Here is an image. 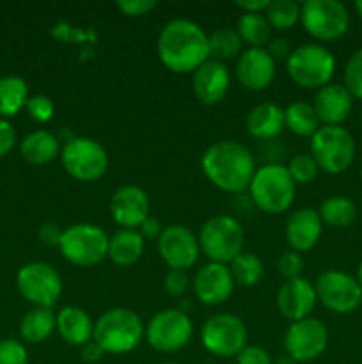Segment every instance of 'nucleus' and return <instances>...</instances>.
Listing matches in <instances>:
<instances>
[{"mask_svg": "<svg viewBox=\"0 0 362 364\" xmlns=\"http://www.w3.org/2000/svg\"><path fill=\"white\" fill-rule=\"evenodd\" d=\"M156 53L160 63L172 73H194L209 59L208 34L195 21L174 18L160 31Z\"/></svg>", "mask_w": 362, "mask_h": 364, "instance_id": "f257e3e1", "label": "nucleus"}, {"mask_svg": "<svg viewBox=\"0 0 362 364\" xmlns=\"http://www.w3.org/2000/svg\"><path fill=\"white\" fill-rule=\"evenodd\" d=\"M201 169L216 188L229 194L248 191L256 173V160L243 144L216 141L202 153Z\"/></svg>", "mask_w": 362, "mask_h": 364, "instance_id": "f03ea898", "label": "nucleus"}, {"mask_svg": "<svg viewBox=\"0 0 362 364\" xmlns=\"http://www.w3.org/2000/svg\"><path fill=\"white\" fill-rule=\"evenodd\" d=\"M144 331L146 327L137 313L126 308H112L96 320L92 340L105 354L123 355L141 345Z\"/></svg>", "mask_w": 362, "mask_h": 364, "instance_id": "7ed1b4c3", "label": "nucleus"}, {"mask_svg": "<svg viewBox=\"0 0 362 364\" xmlns=\"http://www.w3.org/2000/svg\"><path fill=\"white\" fill-rule=\"evenodd\" d=\"M252 203L261 212L279 215L287 212L295 201L297 185L291 180L286 166L283 164H265L258 167L248 185Z\"/></svg>", "mask_w": 362, "mask_h": 364, "instance_id": "20e7f679", "label": "nucleus"}, {"mask_svg": "<svg viewBox=\"0 0 362 364\" xmlns=\"http://www.w3.org/2000/svg\"><path fill=\"white\" fill-rule=\"evenodd\" d=\"M291 80L302 89H322L330 84L336 71V57L318 43H305L293 48L286 60Z\"/></svg>", "mask_w": 362, "mask_h": 364, "instance_id": "39448f33", "label": "nucleus"}, {"mask_svg": "<svg viewBox=\"0 0 362 364\" xmlns=\"http://www.w3.org/2000/svg\"><path fill=\"white\" fill-rule=\"evenodd\" d=\"M197 240L201 252L209 262L227 265L243 252L245 233L234 217L219 213L202 224Z\"/></svg>", "mask_w": 362, "mask_h": 364, "instance_id": "423d86ee", "label": "nucleus"}, {"mask_svg": "<svg viewBox=\"0 0 362 364\" xmlns=\"http://www.w3.org/2000/svg\"><path fill=\"white\" fill-rule=\"evenodd\" d=\"M110 237L102 226L89 223L66 228L60 238L59 251L77 267H94L106 258Z\"/></svg>", "mask_w": 362, "mask_h": 364, "instance_id": "0eeeda50", "label": "nucleus"}, {"mask_svg": "<svg viewBox=\"0 0 362 364\" xmlns=\"http://www.w3.org/2000/svg\"><path fill=\"white\" fill-rule=\"evenodd\" d=\"M60 162L71 178L91 183L105 176L110 159L102 142L77 135L60 148Z\"/></svg>", "mask_w": 362, "mask_h": 364, "instance_id": "6e6552de", "label": "nucleus"}, {"mask_svg": "<svg viewBox=\"0 0 362 364\" xmlns=\"http://www.w3.org/2000/svg\"><path fill=\"white\" fill-rule=\"evenodd\" d=\"M311 156L323 173H344L355 159L353 135L343 127H319L311 137Z\"/></svg>", "mask_w": 362, "mask_h": 364, "instance_id": "1a4fd4ad", "label": "nucleus"}, {"mask_svg": "<svg viewBox=\"0 0 362 364\" xmlns=\"http://www.w3.org/2000/svg\"><path fill=\"white\" fill-rule=\"evenodd\" d=\"M305 32L318 41H337L350 28V13L337 0H305L300 6Z\"/></svg>", "mask_w": 362, "mask_h": 364, "instance_id": "9d476101", "label": "nucleus"}, {"mask_svg": "<svg viewBox=\"0 0 362 364\" xmlns=\"http://www.w3.org/2000/svg\"><path fill=\"white\" fill-rule=\"evenodd\" d=\"M201 343L215 358H236L247 347V327L231 313H216L201 327Z\"/></svg>", "mask_w": 362, "mask_h": 364, "instance_id": "9b49d317", "label": "nucleus"}, {"mask_svg": "<svg viewBox=\"0 0 362 364\" xmlns=\"http://www.w3.org/2000/svg\"><path fill=\"white\" fill-rule=\"evenodd\" d=\"M194 336L190 316L177 308L162 309L148 322L144 338L149 347L158 352H177L187 347Z\"/></svg>", "mask_w": 362, "mask_h": 364, "instance_id": "f8f14e48", "label": "nucleus"}, {"mask_svg": "<svg viewBox=\"0 0 362 364\" xmlns=\"http://www.w3.org/2000/svg\"><path fill=\"white\" fill-rule=\"evenodd\" d=\"M16 287L21 297L35 308L52 309L62 295V279L52 265L31 262L18 270Z\"/></svg>", "mask_w": 362, "mask_h": 364, "instance_id": "ddd939ff", "label": "nucleus"}, {"mask_svg": "<svg viewBox=\"0 0 362 364\" xmlns=\"http://www.w3.org/2000/svg\"><path fill=\"white\" fill-rule=\"evenodd\" d=\"M316 297L329 311L337 315L353 313L362 304V287L357 277L341 270H327L314 283Z\"/></svg>", "mask_w": 362, "mask_h": 364, "instance_id": "4468645a", "label": "nucleus"}, {"mask_svg": "<svg viewBox=\"0 0 362 364\" xmlns=\"http://www.w3.org/2000/svg\"><path fill=\"white\" fill-rule=\"evenodd\" d=\"M329 345V331L318 318L298 320L291 322L284 334V348L287 358L295 363H309L318 359Z\"/></svg>", "mask_w": 362, "mask_h": 364, "instance_id": "2eb2a0df", "label": "nucleus"}, {"mask_svg": "<svg viewBox=\"0 0 362 364\" xmlns=\"http://www.w3.org/2000/svg\"><path fill=\"white\" fill-rule=\"evenodd\" d=\"M158 252L170 270H188L199 259V240L183 224H169L158 238Z\"/></svg>", "mask_w": 362, "mask_h": 364, "instance_id": "dca6fc26", "label": "nucleus"}, {"mask_svg": "<svg viewBox=\"0 0 362 364\" xmlns=\"http://www.w3.org/2000/svg\"><path fill=\"white\" fill-rule=\"evenodd\" d=\"M110 215L121 230H138L151 213L149 196L137 185H123L110 199Z\"/></svg>", "mask_w": 362, "mask_h": 364, "instance_id": "f3484780", "label": "nucleus"}, {"mask_svg": "<svg viewBox=\"0 0 362 364\" xmlns=\"http://www.w3.org/2000/svg\"><path fill=\"white\" fill-rule=\"evenodd\" d=\"M192 288L199 302L206 306H220L233 295L234 279L229 267L209 262L195 272Z\"/></svg>", "mask_w": 362, "mask_h": 364, "instance_id": "a211bd4d", "label": "nucleus"}, {"mask_svg": "<svg viewBox=\"0 0 362 364\" xmlns=\"http://www.w3.org/2000/svg\"><path fill=\"white\" fill-rule=\"evenodd\" d=\"M277 63L266 48H247L236 60V78L247 91L259 92L272 85Z\"/></svg>", "mask_w": 362, "mask_h": 364, "instance_id": "6ab92c4d", "label": "nucleus"}, {"mask_svg": "<svg viewBox=\"0 0 362 364\" xmlns=\"http://www.w3.org/2000/svg\"><path fill=\"white\" fill-rule=\"evenodd\" d=\"M275 302L280 315L291 322L309 318L316 302H318L314 284L305 277L284 281L277 290Z\"/></svg>", "mask_w": 362, "mask_h": 364, "instance_id": "aec40b11", "label": "nucleus"}, {"mask_svg": "<svg viewBox=\"0 0 362 364\" xmlns=\"http://www.w3.org/2000/svg\"><path fill=\"white\" fill-rule=\"evenodd\" d=\"M231 85L229 70L224 63L208 59L194 71L192 89L195 98L204 105H219L226 98Z\"/></svg>", "mask_w": 362, "mask_h": 364, "instance_id": "412c9836", "label": "nucleus"}, {"mask_svg": "<svg viewBox=\"0 0 362 364\" xmlns=\"http://www.w3.org/2000/svg\"><path fill=\"white\" fill-rule=\"evenodd\" d=\"M312 109L323 127H341V123L350 117L353 109V96L343 84H329L318 89Z\"/></svg>", "mask_w": 362, "mask_h": 364, "instance_id": "4be33fe9", "label": "nucleus"}, {"mask_svg": "<svg viewBox=\"0 0 362 364\" xmlns=\"http://www.w3.org/2000/svg\"><path fill=\"white\" fill-rule=\"evenodd\" d=\"M286 242L295 252H307L319 242L323 233L322 217L312 208H298L286 220Z\"/></svg>", "mask_w": 362, "mask_h": 364, "instance_id": "5701e85b", "label": "nucleus"}, {"mask_svg": "<svg viewBox=\"0 0 362 364\" xmlns=\"http://www.w3.org/2000/svg\"><path fill=\"white\" fill-rule=\"evenodd\" d=\"M55 331L66 343L73 347H84L92 341L94 323L85 309L78 306H66L55 315Z\"/></svg>", "mask_w": 362, "mask_h": 364, "instance_id": "b1692460", "label": "nucleus"}, {"mask_svg": "<svg viewBox=\"0 0 362 364\" xmlns=\"http://www.w3.org/2000/svg\"><path fill=\"white\" fill-rule=\"evenodd\" d=\"M248 134L259 141L275 139L284 130V109L273 102H263L248 112L245 119Z\"/></svg>", "mask_w": 362, "mask_h": 364, "instance_id": "393cba45", "label": "nucleus"}, {"mask_svg": "<svg viewBox=\"0 0 362 364\" xmlns=\"http://www.w3.org/2000/svg\"><path fill=\"white\" fill-rule=\"evenodd\" d=\"M21 156L32 166H45L60 155V144L57 135L46 130H35L20 142Z\"/></svg>", "mask_w": 362, "mask_h": 364, "instance_id": "a878e982", "label": "nucleus"}, {"mask_svg": "<svg viewBox=\"0 0 362 364\" xmlns=\"http://www.w3.org/2000/svg\"><path fill=\"white\" fill-rule=\"evenodd\" d=\"M144 244L137 230H119L110 237L106 258L119 267H131L144 255Z\"/></svg>", "mask_w": 362, "mask_h": 364, "instance_id": "bb28decb", "label": "nucleus"}, {"mask_svg": "<svg viewBox=\"0 0 362 364\" xmlns=\"http://www.w3.org/2000/svg\"><path fill=\"white\" fill-rule=\"evenodd\" d=\"M55 331V315L48 308H34L21 318L20 336L25 343L38 345L48 340Z\"/></svg>", "mask_w": 362, "mask_h": 364, "instance_id": "cd10ccee", "label": "nucleus"}, {"mask_svg": "<svg viewBox=\"0 0 362 364\" xmlns=\"http://www.w3.org/2000/svg\"><path fill=\"white\" fill-rule=\"evenodd\" d=\"M284 127L298 137H312L322 123L311 103L295 102L284 109Z\"/></svg>", "mask_w": 362, "mask_h": 364, "instance_id": "c85d7f7f", "label": "nucleus"}, {"mask_svg": "<svg viewBox=\"0 0 362 364\" xmlns=\"http://www.w3.org/2000/svg\"><path fill=\"white\" fill-rule=\"evenodd\" d=\"M28 85L21 77L0 78V119L13 117L27 105Z\"/></svg>", "mask_w": 362, "mask_h": 364, "instance_id": "c756f323", "label": "nucleus"}, {"mask_svg": "<svg viewBox=\"0 0 362 364\" xmlns=\"http://www.w3.org/2000/svg\"><path fill=\"white\" fill-rule=\"evenodd\" d=\"M322 223L332 228H348L357 219V206L346 196H330L318 210Z\"/></svg>", "mask_w": 362, "mask_h": 364, "instance_id": "7c9ffc66", "label": "nucleus"}, {"mask_svg": "<svg viewBox=\"0 0 362 364\" xmlns=\"http://www.w3.org/2000/svg\"><path fill=\"white\" fill-rule=\"evenodd\" d=\"M238 36L248 48H266L272 36V27L265 14L243 13L238 20Z\"/></svg>", "mask_w": 362, "mask_h": 364, "instance_id": "2f4dec72", "label": "nucleus"}, {"mask_svg": "<svg viewBox=\"0 0 362 364\" xmlns=\"http://www.w3.org/2000/svg\"><path fill=\"white\" fill-rule=\"evenodd\" d=\"M241 39L234 28L224 27L216 28L208 36V48H209V59L219 60V63L226 64V60L234 59L241 53Z\"/></svg>", "mask_w": 362, "mask_h": 364, "instance_id": "473e14b6", "label": "nucleus"}, {"mask_svg": "<svg viewBox=\"0 0 362 364\" xmlns=\"http://www.w3.org/2000/svg\"><path fill=\"white\" fill-rule=\"evenodd\" d=\"M229 270L234 284H240L245 288L256 287L265 276V265H263L261 258L254 252H241L231 262Z\"/></svg>", "mask_w": 362, "mask_h": 364, "instance_id": "72a5a7b5", "label": "nucleus"}, {"mask_svg": "<svg viewBox=\"0 0 362 364\" xmlns=\"http://www.w3.org/2000/svg\"><path fill=\"white\" fill-rule=\"evenodd\" d=\"M265 18L275 31H290L300 20V4L295 0H270Z\"/></svg>", "mask_w": 362, "mask_h": 364, "instance_id": "f704fd0d", "label": "nucleus"}, {"mask_svg": "<svg viewBox=\"0 0 362 364\" xmlns=\"http://www.w3.org/2000/svg\"><path fill=\"white\" fill-rule=\"evenodd\" d=\"M287 173H290L291 180L295 181V185H307L318 176L319 167L316 164V160L312 159L311 153H300V155H295L290 160V164L286 166Z\"/></svg>", "mask_w": 362, "mask_h": 364, "instance_id": "c9c22d12", "label": "nucleus"}, {"mask_svg": "<svg viewBox=\"0 0 362 364\" xmlns=\"http://www.w3.org/2000/svg\"><path fill=\"white\" fill-rule=\"evenodd\" d=\"M344 87L353 98L362 100V48L357 50L344 66Z\"/></svg>", "mask_w": 362, "mask_h": 364, "instance_id": "e433bc0d", "label": "nucleus"}, {"mask_svg": "<svg viewBox=\"0 0 362 364\" xmlns=\"http://www.w3.org/2000/svg\"><path fill=\"white\" fill-rule=\"evenodd\" d=\"M25 109H27L28 116H31L35 123H48L53 117V112H55V105H53L52 98L46 95L28 96Z\"/></svg>", "mask_w": 362, "mask_h": 364, "instance_id": "4c0bfd02", "label": "nucleus"}, {"mask_svg": "<svg viewBox=\"0 0 362 364\" xmlns=\"http://www.w3.org/2000/svg\"><path fill=\"white\" fill-rule=\"evenodd\" d=\"M0 364H28L25 345L13 338L0 341Z\"/></svg>", "mask_w": 362, "mask_h": 364, "instance_id": "58836bf2", "label": "nucleus"}, {"mask_svg": "<svg viewBox=\"0 0 362 364\" xmlns=\"http://www.w3.org/2000/svg\"><path fill=\"white\" fill-rule=\"evenodd\" d=\"M277 269H279V274L286 281L295 279V277H302V272H304V259H302V256L298 252L287 251L279 258Z\"/></svg>", "mask_w": 362, "mask_h": 364, "instance_id": "ea45409f", "label": "nucleus"}, {"mask_svg": "<svg viewBox=\"0 0 362 364\" xmlns=\"http://www.w3.org/2000/svg\"><path fill=\"white\" fill-rule=\"evenodd\" d=\"M188 284H190V281H188L185 270H169L163 277V290L174 299L183 297L188 290Z\"/></svg>", "mask_w": 362, "mask_h": 364, "instance_id": "a19ab883", "label": "nucleus"}, {"mask_svg": "<svg viewBox=\"0 0 362 364\" xmlns=\"http://www.w3.org/2000/svg\"><path fill=\"white\" fill-rule=\"evenodd\" d=\"M116 7L126 16H144L149 11H153L156 7L155 0H119L116 2Z\"/></svg>", "mask_w": 362, "mask_h": 364, "instance_id": "79ce46f5", "label": "nucleus"}, {"mask_svg": "<svg viewBox=\"0 0 362 364\" xmlns=\"http://www.w3.org/2000/svg\"><path fill=\"white\" fill-rule=\"evenodd\" d=\"M236 364H273L272 358L265 348L258 345H247L240 354L236 355Z\"/></svg>", "mask_w": 362, "mask_h": 364, "instance_id": "37998d69", "label": "nucleus"}, {"mask_svg": "<svg viewBox=\"0 0 362 364\" xmlns=\"http://www.w3.org/2000/svg\"><path fill=\"white\" fill-rule=\"evenodd\" d=\"M16 144V132L7 119H0V159L11 153Z\"/></svg>", "mask_w": 362, "mask_h": 364, "instance_id": "c03bdc74", "label": "nucleus"}, {"mask_svg": "<svg viewBox=\"0 0 362 364\" xmlns=\"http://www.w3.org/2000/svg\"><path fill=\"white\" fill-rule=\"evenodd\" d=\"M62 233H64V230H60L57 224L45 223L41 228H39L38 237H39V240H41L45 245H48V247H59Z\"/></svg>", "mask_w": 362, "mask_h": 364, "instance_id": "a18cd8bd", "label": "nucleus"}, {"mask_svg": "<svg viewBox=\"0 0 362 364\" xmlns=\"http://www.w3.org/2000/svg\"><path fill=\"white\" fill-rule=\"evenodd\" d=\"M268 53L273 57V60H287V57L291 55L293 48H291L290 39L286 38H275L268 43Z\"/></svg>", "mask_w": 362, "mask_h": 364, "instance_id": "49530a36", "label": "nucleus"}, {"mask_svg": "<svg viewBox=\"0 0 362 364\" xmlns=\"http://www.w3.org/2000/svg\"><path fill=\"white\" fill-rule=\"evenodd\" d=\"M163 228H165V226H162V223H160L158 219H155V217L149 215L148 219H146L144 223L141 224V228H138L137 231L141 233V237L144 238V240H156V242H158L160 235H162V231H163Z\"/></svg>", "mask_w": 362, "mask_h": 364, "instance_id": "de8ad7c7", "label": "nucleus"}, {"mask_svg": "<svg viewBox=\"0 0 362 364\" xmlns=\"http://www.w3.org/2000/svg\"><path fill=\"white\" fill-rule=\"evenodd\" d=\"M268 4L270 0H238V2H234V6L243 11V13L263 14L266 7H268Z\"/></svg>", "mask_w": 362, "mask_h": 364, "instance_id": "09e8293b", "label": "nucleus"}, {"mask_svg": "<svg viewBox=\"0 0 362 364\" xmlns=\"http://www.w3.org/2000/svg\"><path fill=\"white\" fill-rule=\"evenodd\" d=\"M103 355H105V350H103L94 340L89 341V343H85L84 347H82V359H84L85 363H98L102 361Z\"/></svg>", "mask_w": 362, "mask_h": 364, "instance_id": "8fccbe9b", "label": "nucleus"}, {"mask_svg": "<svg viewBox=\"0 0 362 364\" xmlns=\"http://www.w3.org/2000/svg\"><path fill=\"white\" fill-rule=\"evenodd\" d=\"M353 7H355V11H357L358 18H361V20H362V0H357V2L353 4Z\"/></svg>", "mask_w": 362, "mask_h": 364, "instance_id": "3c124183", "label": "nucleus"}, {"mask_svg": "<svg viewBox=\"0 0 362 364\" xmlns=\"http://www.w3.org/2000/svg\"><path fill=\"white\" fill-rule=\"evenodd\" d=\"M273 364H297L293 361V359H290V358H283V359H279V361H275Z\"/></svg>", "mask_w": 362, "mask_h": 364, "instance_id": "603ef678", "label": "nucleus"}, {"mask_svg": "<svg viewBox=\"0 0 362 364\" xmlns=\"http://www.w3.org/2000/svg\"><path fill=\"white\" fill-rule=\"evenodd\" d=\"M357 281H358V284H361V287H362V262L358 263V269H357Z\"/></svg>", "mask_w": 362, "mask_h": 364, "instance_id": "864d4df0", "label": "nucleus"}, {"mask_svg": "<svg viewBox=\"0 0 362 364\" xmlns=\"http://www.w3.org/2000/svg\"><path fill=\"white\" fill-rule=\"evenodd\" d=\"M163 364H176V363H163Z\"/></svg>", "mask_w": 362, "mask_h": 364, "instance_id": "5fc2aeb1", "label": "nucleus"}, {"mask_svg": "<svg viewBox=\"0 0 362 364\" xmlns=\"http://www.w3.org/2000/svg\"><path fill=\"white\" fill-rule=\"evenodd\" d=\"M361 178H362V169H361Z\"/></svg>", "mask_w": 362, "mask_h": 364, "instance_id": "6e6d98bb", "label": "nucleus"}]
</instances>
